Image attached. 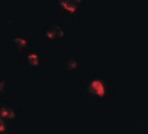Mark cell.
Returning <instances> with one entry per match:
<instances>
[{
  "mask_svg": "<svg viewBox=\"0 0 148 134\" xmlns=\"http://www.w3.org/2000/svg\"><path fill=\"white\" fill-rule=\"evenodd\" d=\"M62 32L59 27L54 26L51 27L46 32V35L50 39H54L61 36Z\"/></svg>",
  "mask_w": 148,
  "mask_h": 134,
  "instance_id": "obj_1",
  "label": "cell"
},
{
  "mask_svg": "<svg viewBox=\"0 0 148 134\" xmlns=\"http://www.w3.org/2000/svg\"><path fill=\"white\" fill-rule=\"evenodd\" d=\"M1 116L3 118H12L15 117V112L13 110L7 107H2L1 109Z\"/></svg>",
  "mask_w": 148,
  "mask_h": 134,
  "instance_id": "obj_2",
  "label": "cell"
},
{
  "mask_svg": "<svg viewBox=\"0 0 148 134\" xmlns=\"http://www.w3.org/2000/svg\"><path fill=\"white\" fill-rule=\"evenodd\" d=\"M14 43L17 48L21 49L25 47L27 44V41L22 38L17 37L14 39Z\"/></svg>",
  "mask_w": 148,
  "mask_h": 134,
  "instance_id": "obj_3",
  "label": "cell"
},
{
  "mask_svg": "<svg viewBox=\"0 0 148 134\" xmlns=\"http://www.w3.org/2000/svg\"><path fill=\"white\" fill-rule=\"evenodd\" d=\"M28 62L32 65H37L38 62V56L35 53L29 54L28 56Z\"/></svg>",
  "mask_w": 148,
  "mask_h": 134,
  "instance_id": "obj_4",
  "label": "cell"
},
{
  "mask_svg": "<svg viewBox=\"0 0 148 134\" xmlns=\"http://www.w3.org/2000/svg\"><path fill=\"white\" fill-rule=\"evenodd\" d=\"M92 88L95 90V92L99 95H102L103 93V88L102 85L98 83H94L92 84Z\"/></svg>",
  "mask_w": 148,
  "mask_h": 134,
  "instance_id": "obj_5",
  "label": "cell"
},
{
  "mask_svg": "<svg viewBox=\"0 0 148 134\" xmlns=\"http://www.w3.org/2000/svg\"><path fill=\"white\" fill-rule=\"evenodd\" d=\"M5 129V126L3 121H2V120H1V127H0V131H3Z\"/></svg>",
  "mask_w": 148,
  "mask_h": 134,
  "instance_id": "obj_6",
  "label": "cell"
}]
</instances>
